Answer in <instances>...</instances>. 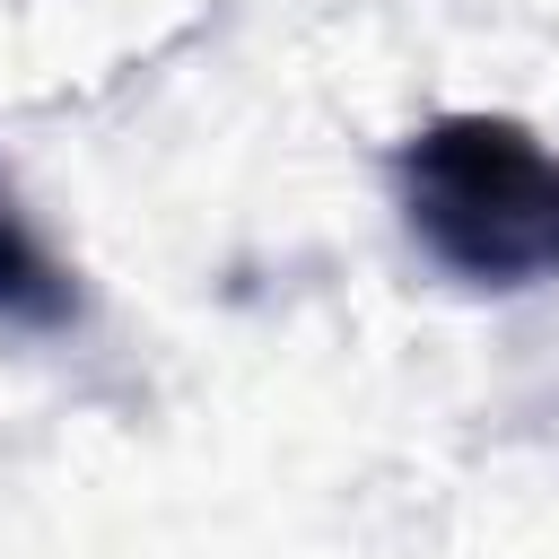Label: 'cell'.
Masks as SVG:
<instances>
[{
    "instance_id": "1",
    "label": "cell",
    "mask_w": 559,
    "mask_h": 559,
    "mask_svg": "<svg viewBox=\"0 0 559 559\" xmlns=\"http://www.w3.org/2000/svg\"><path fill=\"white\" fill-rule=\"evenodd\" d=\"M402 236L472 297L559 280V148L515 114H428L384 157Z\"/></svg>"
},
{
    "instance_id": "2",
    "label": "cell",
    "mask_w": 559,
    "mask_h": 559,
    "mask_svg": "<svg viewBox=\"0 0 559 559\" xmlns=\"http://www.w3.org/2000/svg\"><path fill=\"white\" fill-rule=\"evenodd\" d=\"M87 323V280L79 262L44 236L26 192L0 175V332L9 341H70Z\"/></svg>"
}]
</instances>
